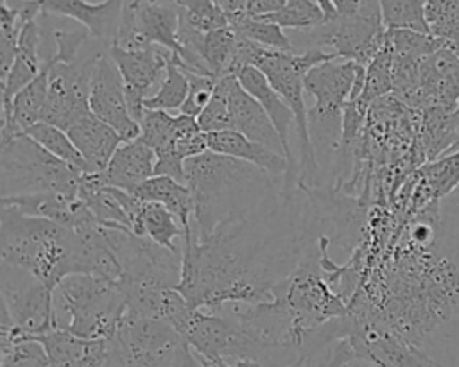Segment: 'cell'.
Segmentation results:
<instances>
[{"label":"cell","instance_id":"obj_9","mask_svg":"<svg viewBox=\"0 0 459 367\" xmlns=\"http://www.w3.org/2000/svg\"><path fill=\"white\" fill-rule=\"evenodd\" d=\"M0 303L7 306L20 338L57 329L56 290L32 272L7 261H0Z\"/></svg>","mask_w":459,"mask_h":367},{"label":"cell","instance_id":"obj_48","mask_svg":"<svg viewBox=\"0 0 459 367\" xmlns=\"http://www.w3.org/2000/svg\"><path fill=\"white\" fill-rule=\"evenodd\" d=\"M4 2H7V0H2V4H4Z\"/></svg>","mask_w":459,"mask_h":367},{"label":"cell","instance_id":"obj_17","mask_svg":"<svg viewBox=\"0 0 459 367\" xmlns=\"http://www.w3.org/2000/svg\"><path fill=\"white\" fill-rule=\"evenodd\" d=\"M66 132L86 163V174L104 172L115 150L124 141L113 127L99 120L93 113L82 116Z\"/></svg>","mask_w":459,"mask_h":367},{"label":"cell","instance_id":"obj_8","mask_svg":"<svg viewBox=\"0 0 459 367\" xmlns=\"http://www.w3.org/2000/svg\"><path fill=\"white\" fill-rule=\"evenodd\" d=\"M109 47L97 43L88 54L79 55L74 63H56L47 57L50 64L48 95L43 107L41 122L68 131L75 122L90 111V88L95 64Z\"/></svg>","mask_w":459,"mask_h":367},{"label":"cell","instance_id":"obj_42","mask_svg":"<svg viewBox=\"0 0 459 367\" xmlns=\"http://www.w3.org/2000/svg\"><path fill=\"white\" fill-rule=\"evenodd\" d=\"M319 5H321V9L325 11V16H326V21H330V20H333L335 16H337V11H335V7L332 5V2L330 0H316Z\"/></svg>","mask_w":459,"mask_h":367},{"label":"cell","instance_id":"obj_27","mask_svg":"<svg viewBox=\"0 0 459 367\" xmlns=\"http://www.w3.org/2000/svg\"><path fill=\"white\" fill-rule=\"evenodd\" d=\"M25 134L32 138L38 145H41L45 150H48L52 156L86 174V163L66 131L45 122H38L36 125L27 129Z\"/></svg>","mask_w":459,"mask_h":367},{"label":"cell","instance_id":"obj_10","mask_svg":"<svg viewBox=\"0 0 459 367\" xmlns=\"http://www.w3.org/2000/svg\"><path fill=\"white\" fill-rule=\"evenodd\" d=\"M122 367H179L188 342L169 322L124 313L113 337Z\"/></svg>","mask_w":459,"mask_h":367},{"label":"cell","instance_id":"obj_20","mask_svg":"<svg viewBox=\"0 0 459 367\" xmlns=\"http://www.w3.org/2000/svg\"><path fill=\"white\" fill-rule=\"evenodd\" d=\"M41 41H43V32L38 23V18L23 23L13 68L5 82H2V109L9 107L13 97L22 88H25L30 81H34L43 70L45 59H41V52H39Z\"/></svg>","mask_w":459,"mask_h":367},{"label":"cell","instance_id":"obj_39","mask_svg":"<svg viewBox=\"0 0 459 367\" xmlns=\"http://www.w3.org/2000/svg\"><path fill=\"white\" fill-rule=\"evenodd\" d=\"M185 159L176 150H167L156 156L154 175H167L174 181L186 184V172H185Z\"/></svg>","mask_w":459,"mask_h":367},{"label":"cell","instance_id":"obj_19","mask_svg":"<svg viewBox=\"0 0 459 367\" xmlns=\"http://www.w3.org/2000/svg\"><path fill=\"white\" fill-rule=\"evenodd\" d=\"M156 154L140 140L122 141L115 150L108 168L100 172L106 186L133 193L140 184L154 175Z\"/></svg>","mask_w":459,"mask_h":367},{"label":"cell","instance_id":"obj_3","mask_svg":"<svg viewBox=\"0 0 459 367\" xmlns=\"http://www.w3.org/2000/svg\"><path fill=\"white\" fill-rule=\"evenodd\" d=\"M56 294L59 329L88 340L115 337L126 313V295L118 283L90 274H74L57 285Z\"/></svg>","mask_w":459,"mask_h":367},{"label":"cell","instance_id":"obj_31","mask_svg":"<svg viewBox=\"0 0 459 367\" xmlns=\"http://www.w3.org/2000/svg\"><path fill=\"white\" fill-rule=\"evenodd\" d=\"M391 91H393V47H391L389 30H387V39L382 50L366 66V82H364V91L360 98L371 106L375 100L385 97Z\"/></svg>","mask_w":459,"mask_h":367},{"label":"cell","instance_id":"obj_46","mask_svg":"<svg viewBox=\"0 0 459 367\" xmlns=\"http://www.w3.org/2000/svg\"><path fill=\"white\" fill-rule=\"evenodd\" d=\"M172 2H174V4H178V0H172Z\"/></svg>","mask_w":459,"mask_h":367},{"label":"cell","instance_id":"obj_15","mask_svg":"<svg viewBox=\"0 0 459 367\" xmlns=\"http://www.w3.org/2000/svg\"><path fill=\"white\" fill-rule=\"evenodd\" d=\"M122 5L124 0H104L97 4L86 0H39L41 14L75 20L90 32L91 39L108 47H111L117 38Z\"/></svg>","mask_w":459,"mask_h":367},{"label":"cell","instance_id":"obj_13","mask_svg":"<svg viewBox=\"0 0 459 367\" xmlns=\"http://www.w3.org/2000/svg\"><path fill=\"white\" fill-rule=\"evenodd\" d=\"M237 79H238L240 86L262 104V107L269 115L274 129L280 134V140H281V145H283V154H285L287 163H289L287 174L283 177V188L299 186L298 184L299 163L296 161V158L292 154V147H290V131L292 129L296 131V118H294L292 109L278 95V91L269 84V81L265 79V75L258 68L244 66L237 73Z\"/></svg>","mask_w":459,"mask_h":367},{"label":"cell","instance_id":"obj_26","mask_svg":"<svg viewBox=\"0 0 459 367\" xmlns=\"http://www.w3.org/2000/svg\"><path fill=\"white\" fill-rule=\"evenodd\" d=\"M230 27L242 38L255 41L265 48L273 50H287V52H296L294 43L290 38L283 32V29L273 21H267L264 18L256 16H247L238 14L230 20Z\"/></svg>","mask_w":459,"mask_h":367},{"label":"cell","instance_id":"obj_33","mask_svg":"<svg viewBox=\"0 0 459 367\" xmlns=\"http://www.w3.org/2000/svg\"><path fill=\"white\" fill-rule=\"evenodd\" d=\"M430 34L445 41H459V0H423Z\"/></svg>","mask_w":459,"mask_h":367},{"label":"cell","instance_id":"obj_21","mask_svg":"<svg viewBox=\"0 0 459 367\" xmlns=\"http://www.w3.org/2000/svg\"><path fill=\"white\" fill-rule=\"evenodd\" d=\"M206 134H208V150L247 161L273 175L285 177L289 163L283 154H278L237 131H219V132H206Z\"/></svg>","mask_w":459,"mask_h":367},{"label":"cell","instance_id":"obj_23","mask_svg":"<svg viewBox=\"0 0 459 367\" xmlns=\"http://www.w3.org/2000/svg\"><path fill=\"white\" fill-rule=\"evenodd\" d=\"M133 195H136L140 201L165 206L178 218L183 231H190L194 220V201L186 184H181L167 175H152L140 184Z\"/></svg>","mask_w":459,"mask_h":367},{"label":"cell","instance_id":"obj_12","mask_svg":"<svg viewBox=\"0 0 459 367\" xmlns=\"http://www.w3.org/2000/svg\"><path fill=\"white\" fill-rule=\"evenodd\" d=\"M90 111L113 127L124 141L138 140L140 124L133 120L126 98L124 79L109 55V48L99 57L90 88Z\"/></svg>","mask_w":459,"mask_h":367},{"label":"cell","instance_id":"obj_35","mask_svg":"<svg viewBox=\"0 0 459 367\" xmlns=\"http://www.w3.org/2000/svg\"><path fill=\"white\" fill-rule=\"evenodd\" d=\"M233 75L221 77L215 84L213 95L203 113L197 116V122L204 132H219V131H231V118H230V81Z\"/></svg>","mask_w":459,"mask_h":367},{"label":"cell","instance_id":"obj_7","mask_svg":"<svg viewBox=\"0 0 459 367\" xmlns=\"http://www.w3.org/2000/svg\"><path fill=\"white\" fill-rule=\"evenodd\" d=\"M276 297L287 304L298 331L303 335L308 329L348 313V303L325 281L319 263V247L299 261Z\"/></svg>","mask_w":459,"mask_h":367},{"label":"cell","instance_id":"obj_45","mask_svg":"<svg viewBox=\"0 0 459 367\" xmlns=\"http://www.w3.org/2000/svg\"><path fill=\"white\" fill-rule=\"evenodd\" d=\"M441 367H450V365H443V363H441Z\"/></svg>","mask_w":459,"mask_h":367},{"label":"cell","instance_id":"obj_30","mask_svg":"<svg viewBox=\"0 0 459 367\" xmlns=\"http://www.w3.org/2000/svg\"><path fill=\"white\" fill-rule=\"evenodd\" d=\"M280 25L281 29L308 30L326 21L325 11L316 0H287L285 5L267 16H256Z\"/></svg>","mask_w":459,"mask_h":367},{"label":"cell","instance_id":"obj_29","mask_svg":"<svg viewBox=\"0 0 459 367\" xmlns=\"http://www.w3.org/2000/svg\"><path fill=\"white\" fill-rule=\"evenodd\" d=\"M178 138L176 116L160 109H145L143 118L140 122V136L138 140L145 143L154 154H161L167 150H174Z\"/></svg>","mask_w":459,"mask_h":367},{"label":"cell","instance_id":"obj_44","mask_svg":"<svg viewBox=\"0 0 459 367\" xmlns=\"http://www.w3.org/2000/svg\"><path fill=\"white\" fill-rule=\"evenodd\" d=\"M448 47L459 55V41H448Z\"/></svg>","mask_w":459,"mask_h":367},{"label":"cell","instance_id":"obj_5","mask_svg":"<svg viewBox=\"0 0 459 367\" xmlns=\"http://www.w3.org/2000/svg\"><path fill=\"white\" fill-rule=\"evenodd\" d=\"M355 61L330 59L310 68L303 77L305 93L314 98L308 107V129L317 161L335 156L342 132V113L350 100L359 72Z\"/></svg>","mask_w":459,"mask_h":367},{"label":"cell","instance_id":"obj_14","mask_svg":"<svg viewBox=\"0 0 459 367\" xmlns=\"http://www.w3.org/2000/svg\"><path fill=\"white\" fill-rule=\"evenodd\" d=\"M459 106V55L448 43L425 57L418 73V93L412 107H446Z\"/></svg>","mask_w":459,"mask_h":367},{"label":"cell","instance_id":"obj_2","mask_svg":"<svg viewBox=\"0 0 459 367\" xmlns=\"http://www.w3.org/2000/svg\"><path fill=\"white\" fill-rule=\"evenodd\" d=\"M0 258L32 272L48 288L75 274V233L47 218L0 211Z\"/></svg>","mask_w":459,"mask_h":367},{"label":"cell","instance_id":"obj_28","mask_svg":"<svg viewBox=\"0 0 459 367\" xmlns=\"http://www.w3.org/2000/svg\"><path fill=\"white\" fill-rule=\"evenodd\" d=\"M186 95H188V79L172 55L161 84L151 97L145 98L143 106L145 109H160L167 113L179 111L186 100Z\"/></svg>","mask_w":459,"mask_h":367},{"label":"cell","instance_id":"obj_38","mask_svg":"<svg viewBox=\"0 0 459 367\" xmlns=\"http://www.w3.org/2000/svg\"><path fill=\"white\" fill-rule=\"evenodd\" d=\"M185 75L188 79V95H186V100L181 106L179 113L197 118L203 113V109L206 107V104L210 102L219 79H215L212 75L194 73V72H185Z\"/></svg>","mask_w":459,"mask_h":367},{"label":"cell","instance_id":"obj_25","mask_svg":"<svg viewBox=\"0 0 459 367\" xmlns=\"http://www.w3.org/2000/svg\"><path fill=\"white\" fill-rule=\"evenodd\" d=\"M418 195L423 202H436L459 184V150L430 161L421 168Z\"/></svg>","mask_w":459,"mask_h":367},{"label":"cell","instance_id":"obj_16","mask_svg":"<svg viewBox=\"0 0 459 367\" xmlns=\"http://www.w3.org/2000/svg\"><path fill=\"white\" fill-rule=\"evenodd\" d=\"M228 100H230L231 131H237L247 136L249 140L258 141L278 154H283L280 134L274 129L269 115L265 113L262 104L240 86L237 75H233L230 81Z\"/></svg>","mask_w":459,"mask_h":367},{"label":"cell","instance_id":"obj_37","mask_svg":"<svg viewBox=\"0 0 459 367\" xmlns=\"http://www.w3.org/2000/svg\"><path fill=\"white\" fill-rule=\"evenodd\" d=\"M56 50L48 55L56 63H74L79 59L81 50L84 48V43L91 39L90 32L81 27V29H50Z\"/></svg>","mask_w":459,"mask_h":367},{"label":"cell","instance_id":"obj_36","mask_svg":"<svg viewBox=\"0 0 459 367\" xmlns=\"http://www.w3.org/2000/svg\"><path fill=\"white\" fill-rule=\"evenodd\" d=\"M0 367H50V362L43 344L25 337L2 351Z\"/></svg>","mask_w":459,"mask_h":367},{"label":"cell","instance_id":"obj_18","mask_svg":"<svg viewBox=\"0 0 459 367\" xmlns=\"http://www.w3.org/2000/svg\"><path fill=\"white\" fill-rule=\"evenodd\" d=\"M48 75L50 64L48 61H45L39 75L13 97L9 107L2 109L0 141H7L41 122L43 107L48 95Z\"/></svg>","mask_w":459,"mask_h":367},{"label":"cell","instance_id":"obj_22","mask_svg":"<svg viewBox=\"0 0 459 367\" xmlns=\"http://www.w3.org/2000/svg\"><path fill=\"white\" fill-rule=\"evenodd\" d=\"M2 206L13 208L14 211L25 217L47 218L68 229H74L79 215L81 202L77 199H68L61 193L41 192V193H27V195H13L2 197Z\"/></svg>","mask_w":459,"mask_h":367},{"label":"cell","instance_id":"obj_32","mask_svg":"<svg viewBox=\"0 0 459 367\" xmlns=\"http://www.w3.org/2000/svg\"><path fill=\"white\" fill-rule=\"evenodd\" d=\"M385 29H409L430 34L423 13V0H377Z\"/></svg>","mask_w":459,"mask_h":367},{"label":"cell","instance_id":"obj_41","mask_svg":"<svg viewBox=\"0 0 459 367\" xmlns=\"http://www.w3.org/2000/svg\"><path fill=\"white\" fill-rule=\"evenodd\" d=\"M330 2L335 7L339 16L355 14L360 9V5H362V0H330Z\"/></svg>","mask_w":459,"mask_h":367},{"label":"cell","instance_id":"obj_40","mask_svg":"<svg viewBox=\"0 0 459 367\" xmlns=\"http://www.w3.org/2000/svg\"><path fill=\"white\" fill-rule=\"evenodd\" d=\"M287 0H246L247 16H267L280 11Z\"/></svg>","mask_w":459,"mask_h":367},{"label":"cell","instance_id":"obj_4","mask_svg":"<svg viewBox=\"0 0 459 367\" xmlns=\"http://www.w3.org/2000/svg\"><path fill=\"white\" fill-rule=\"evenodd\" d=\"M82 172L52 156L25 132L0 141L2 197L54 192L77 199Z\"/></svg>","mask_w":459,"mask_h":367},{"label":"cell","instance_id":"obj_6","mask_svg":"<svg viewBox=\"0 0 459 367\" xmlns=\"http://www.w3.org/2000/svg\"><path fill=\"white\" fill-rule=\"evenodd\" d=\"M310 47H319L337 59L355 61L368 66L382 50L387 39V29L377 0H362L355 14L335 16L319 27L307 30Z\"/></svg>","mask_w":459,"mask_h":367},{"label":"cell","instance_id":"obj_47","mask_svg":"<svg viewBox=\"0 0 459 367\" xmlns=\"http://www.w3.org/2000/svg\"><path fill=\"white\" fill-rule=\"evenodd\" d=\"M346 367H355V365H346Z\"/></svg>","mask_w":459,"mask_h":367},{"label":"cell","instance_id":"obj_43","mask_svg":"<svg viewBox=\"0 0 459 367\" xmlns=\"http://www.w3.org/2000/svg\"><path fill=\"white\" fill-rule=\"evenodd\" d=\"M228 367H269L262 362H255V360H242V362H237L233 365H228Z\"/></svg>","mask_w":459,"mask_h":367},{"label":"cell","instance_id":"obj_1","mask_svg":"<svg viewBox=\"0 0 459 367\" xmlns=\"http://www.w3.org/2000/svg\"><path fill=\"white\" fill-rule=\"evenodd\" d=\"M185 172L194 201L192 229L199 240L230 220L276 204L283 195V177L212 150L186 159Z\"/></svg>","mask_w":459,"mask_h":367},{"label":"cell","instance_id":"obj_11","mask_svg":"<svg viewBox=\"0 0 459 367\" xmlns=\"http://www.w3.org/2000/svg\"><path fill=\"white\" fill-rule=\"evenodd\" d=\"M109 55L124 79L129 115L134 122L140 124L145 113L143 102L147 97L152 95L151 90L161 84L172 52L160 45H151L147 48L136 50L111 45Z\"/></svg>","mask_w":459,"mask_h":367},{"label":"cell","instance_id":"obj_24","mask_svg":"<svg viewBox=\"0 0 459 367\" xmlns=\"http://www.w3.org/2000/svg\"><path fill=\"white\" fill-rule=\"evenodd\" d=\"M134 235L145 236L154 243L169 249V251H183L176 243L178 238H185V231L178 218L161 204L142 201V208L138 211Z\"/></svg>","mask_w":459,"mask_h":367},{"label":"cell","instance_id":"obj_34","mask_svg":"<svg viewBox=\"0 0 459 367\" xmlns=\"http://www.w3.org/2000/svg\"><path fill=\"white\" fill-rule=\"evenodd\" d=\"M23 21L18 11L7 4L0 7V84L5 82L18 48Z\"/></svg>","mask_w":459,"mask_h":367}]
</instances>
